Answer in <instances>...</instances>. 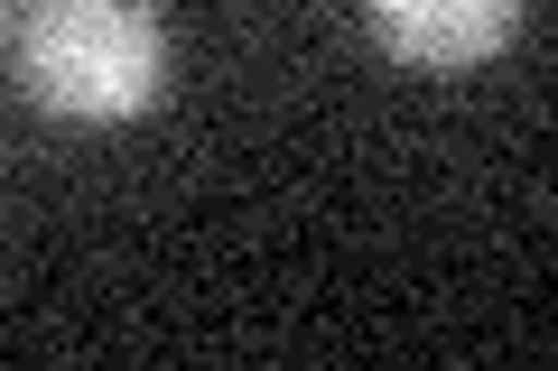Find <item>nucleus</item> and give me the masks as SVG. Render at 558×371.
<instances>
[{"label":"nucleus","mask_w":558,"mask_h":371,"mask_svg":"<svg viewBox=\"0 0 558 371\" xmlns=\"http://www.w3.org/2000/svg\"><path fill=\"white\" fill-rule=\"evenodd\" d=\"M363 20H373V38L400 65L457 75V65H484V57L512 47L521 0H363Z\"/></svg>","instance_id":"nucleus-2"},{"label":"nucleus","mask_w":558,"mask_h":371,"mask_svg":"<svg viewBox=\"0 0 558 371\" xmlns=\"http://www.w3.org/2000/svg\"><path fill=\"white\" fill-rule=\"evenodd\" d=\"M20 84L57 121H131L168 94V28L149 0H28Z\"/></svg>","instance_id":"nucleus-1"}]
</instances>
